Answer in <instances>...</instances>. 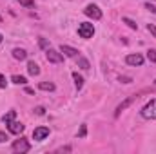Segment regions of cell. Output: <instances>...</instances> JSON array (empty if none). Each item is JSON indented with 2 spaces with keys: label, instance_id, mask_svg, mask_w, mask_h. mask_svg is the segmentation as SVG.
I'll use <instances>...</instances> for the list:
<instances>
[{
  "label": "cell",
  "instance_id": "4fadbf2b",
  "mask_svg": "<svg viewBox=\"0 0 156 154\" xmlns=\"http://www.w3.org/2000/svg\"><path fill=\"white\" fill-rule=\"evenodd\" d=\"M76 64H78V67H80V69H83V71H87V69H89V60H87V58H83V56H80V54L76 56Z\"/></svg>",
  "mask_w": 156,
  "mask_h": 154
},
{
  "label": "cell",
  "instance_id": "7402d4cb",
  "mask_svg": "<svg viewBox=\"0 0 156 154\" xmlns=\"http://www.w3.org/2000/svg\"><path fill=\"white\" fill-rule=\"evenodd\" d=\"M147 31H149V33H151V35H153V37L156 38V26H153V24H149V26H147Z\"/></svg>",
  "mask_w": 156,
  "mask_h": 154
},
{
  "label": "cell",
  "instance_id": "e0dca14e",
  "mask_svg": "<svg viewBox=\"0 0 156 154\" xmlns=\"http://www.w3.org/2000/svg\"><path fill=\"white\" fill-rule=\"evenodd\" d=\"M38 89H42V91H55V83H51V82H40Z\"/></svg>",
  "mask_w": 156,
  "mask_h": 154
},
{
  "label": "cell",
  "instance_id": "277c9868",
  "mask_svg": "<svg viewBox=\"0 0 156 154\" xmlns=\"http://www.w3.org/2000/svg\"><path fill=\"white\" fill-rule=\"evenodd\" d=\"M45 58L51 62V64H62L64 62V54L60 51H55V49H45Z\"/></svg>",
  "mask_w": 156,
  "mask_h": 154
},
{
  "label": "cell",
  "instance_id": "52a82bcc",
  "mask_svg": "<svg viewBox=\"0 0 156 154\" xmlns=\"http://www.w3.org/2000/svg\"><path fill=\"white\" fill-rule=\"evenodd\" d=\"M125 64L127 65H134V67H140V65H144V56L142 54H127L125 56Z\"/></svg>",
  "mask_w": 156,
  "mask_h": 154
},
{
  "label": "cell",
  "instance_id": "f1b7e54d",
  "mask_svg": "<svg viewBox=\"0 0 156 154\" xmlns=\"http://www.w3.org/2000/svg\"><path fill=\"white\" fill-rule=\"evenodd\" d=\"M64 151H66V152H71L73 149H71V147H62V149H58V152H64Z\"/></svg>",
  "mask_w": 156,
  "mask_h": 154
},
{
  "label": "cell",
  "instance_id": "44dd1931",
  "mask_svg": "<svg viewBox=\"0 0 156 154\" xmlns=\"http://www.w3.org/2000/svg\"><path fill=\"white\" fill-rule=\"evenodd\" d=\"M147 58H149V62H156V49H149L147 51Z\"/></svg>",
  "mask_w": 156,
  "mask_h": 154
},
{
  "label": "cell",
  "instance_id": "8fae6325",
  "mask_svg": "<svg viewBox=\"0 0 156 154\" xmlns=\"http://www.w3.org/2000/svg\"><path fill=\"white\" fill-rule=\"evenodd\" d=\"M13 58H15V60H26V58H27L26 49H20V47L13 49Z\"/></svg>",
  "mask_w": 156,
  "mask_h": 154
},
{
  "label": "cell",
  "instance_id": "3957f363",
  "mask_svg": "<svg viewBox=\"0 0 156 154\" xmlns=\"http://www.w3.org/2000/svg\"><path fill=\"white\" fill-rule=\"evenodd\" d=\"M11 149H13V152H29L31 151V145H29V142L26 140V138H20V140H15L13 142V145H11Z\"/></svg>",
  "mask_w": 156,
  "mask_h": 154
},
{
  "label": "cell",
  "instance_id": "603a6c76",
  "mask_svg": "<svg viewBox=\"0 0 156 154\" xmlns=\"http://www.w3.org/2000/svg\"><path fill=\"white\" fill-rule=\"evenodd\" d=\"M40 47H44V49H49V42L45 38H40Z\"/></svg>",
  "mask_w": 156,
  "mask_h": 154
},
{
  "label": "cell",
  "instance_id": "5b68a950",
  "mask_svg": "<svg viewBox=\"0 0 156 154\" xmlns=\"http://www.w3.org/2000/svg\"><path fill=\"white\" fill-rule=\"evenodd\" d=\"M83 13H85L89 18H93V20H100V18H102V11H100V7L94 5V4H89V5L83 9Z\"/></svg>",
  "mask_w": 156,
  "mask_h": 154
},
{
  "label": "cell",
  "instance_id": "9a60e30c",
  "mask_svg": "<svg viewBox=\"0 0 156 154\" xmlns=\"http://www.w3.org/2000/svg\"><path fill=\"white\" fill-rule=\"evenodd\" d=\"M11 82L16 83V85H26V83H27V80L24 76H20V75H13V76H11Z\"/></svg>",
  "mask_w": 156,
  "mask_h": 154
},
{
  "label": "cell",
  "instance_id": "cb8c5ba5",
  "mask_svg": "<svg viewBox=\"0 0 156 154\" xmlns=\"http://www.w3.org/2000/svg\"><path fill=\"white\" fill-rule=\"evenodd\" d=\"M5 85H7L5 76H4V75H0V89H5Z\"/></svg>",
  "mask_w": 156,
  "mask_h": 154
},
{
  "label": "cell",
  "instance_id": "7c38bea8",
  "mask_svg": "<svg viewBox=\"0 0 156 154\" xmlns=\"http://www.w3.org/2000/svg\"><path fill=\"white\" fill-rule=\"evenodd\" d=\"M27 73L31 75V76H37V75H40V67L37 62H29L27 64Z\"/></svg>",
  "mask_w": 156,
  "mask_h": 154
},
{
  "label": "cell",
  "instance_id": "f546056e",
  "mask_svg": "<svg viewBox=\"0 0 156 154\" xmlns=\"http://www.w3.org/2000/svg\"><path fill=\"white\" fill-rule=\"evenodd\" d=\"M26 93H27V94H33V93H35V91H33V89H31V87H26Z\"/></svg>",
  "mask_w": 156,
  "mask_h": 154
},
{
  "label": "cell",
  "instance_id": "83f0119b",
  "mask_svg": "<svg viewBox=\"0 0 156 154\" xmlns=\"http://www.w3.org/2000/svg\"><path fill=\"white\" fill-rule=\"evenodd\" d=\"M120 82H123V83H131V78H127V76H120Z\"/></svg>",
  "mask_w": 156,
  "mask_h": 154
},
{
  "label": "cell",
  "instance_id": "4316f807",
  "mask_svg": "<svg viewBox=\"0 0 156 154\" xmlns=\"http://www.w3.org/2000/svg\"><path fill=\"white\" fill-rule=\"evenodd\" d=\"M5 140H7V134H5V132H2V131H0V143H4V142H5Z\"/></svg>",
  "mask_w": 156,
  "mask_h": 154
},
{
  "label": "cell",
  "instance_id": "d4e9b609",
  "mask_svg": "<svg viewBox=\"0 0 156 154\" xmlns=\"http://www.w3.org/2000/svg\"><path fill=\"white\" fill-rule=\"evenodd\" d=\"M35 113H37L38 116H42L44 113H45V107H42V105H40V107H37V109H35Z\"/></svg>",
  "mask_w": 156,
  "mask_h": 154
},
{
  "label": "cell",
  "instance_id": "1f68e13d",
  "mask_svg": "<svg viewBox=\"0 0 156 154\" xmlns=\"http://www.w3.org/2000/svg\"><path fill=\"white\" fill-rule=\"evenodd\" d=\"M0 22H2V16H0Z\"/></svg>",
  "mask_w": 156,
  "mask_h": 154
},
{
  "label": "cell",
  "instance_id": "4dcf8cb0",
  "mask_svg": "<svg viewBox=\"0 0 156 154\" xmlns=\"http://www.w3.org/2000/svg\"><path fill=\"white\" fill-rule=\"evenodd\" d=\"M0 44H2V35H0Z\"/></svg>",
  "mask_w": 156,
  "mask_h": 154
},
{
  "label": "cell",
  "instance_id": "8992f818",
  "mask_svg": "<svg viewBox=\"0 0 156 154\" xmlns=\"http://www.w3.org/2000/svg\"><path fill=\"white\" fill-rule=\"evenodd\" d=\"M134 100H138V94H133V96L125 98V100H123V102H122V103L116 107V111H115V118H118V116L122 114V111H125V109H127V107H129V105L134 102Z\"/></svg>",
  "mask_w": 156,
  "mask_h": 154
},
{
  "label": "cell",
  "instance_id": "d6986e66",
  "mask_svg": "<svg viewBox=\"0 0 156 154\" xmlns=\"http://www.w3.org/2000/svg\"><path fill=\"white\" fill-rule=\"evenodd\" d=\"M85 134H87V125L82 123L80 125V131H78V138H85Z\"/></svg>",
  "mask_w": 156,
  "mask_h": 154
},
{
  "label": "cell",
  "instance_id": "484cf974",
  "mask_svg": "<svg viewBox=\"0 0 156 154\" xmlns=\"http://www.w3.org/2000/svg\"><path fill=\"white\" fill-rule=\"evenodd\" d=\"M145 9H149L151 13H156V7L153 5V4H145Z\"/></svg>",
  "mask_w": 156,
  "mask_h": 154
},
{
  "label": "cell",
  "instance_id": "2e32d148",
  "mask_svg": "<svg viewBox=\"0 0 156 154\" xmlns=\"http://www.w3.org/2000/svg\"><path fill=\"white\" fill-rule=\"evenodd\" d=\"M73 80H75V85H76V91H80L83 87V78L80 76L78 73H73Z\"/></svg>",
  "mask_w": 156,
  "mask_h": 154
},
{
  "label": "cell",
  "instance_id": "ac0fdd59",
  "mask_svg": "<svg viewBox=\"0 0 156 154\" xmlns=\"http://www.w3.org/2000/svg\"><path fill=\"white\" fill-rule=\"evenodd\" d=\"M122 22H123V24H127V26H129L131 29H138V24H136L134 20H131V18H127V16H123V18H122Z\"/></svg>",
  "mask_w": 156,
  "mask_h": 154
},
{
  "label": "cell",
  "instance_id": "5bb4252c",
  "mask_svg": "<svg viewBox=\"0 0 156 154\" xmlns=\"http://www.w3.org/2000/svg\"><path fill=\"white\" fill-rule=\"evenodd\" d=\"M15 118H16V111H9L7 114H4V116H2V121H4V123L7 125V123H11V121H13Z\"/></svg>",
  "mask_w": 156,
  "mask_h": 154
},
{
  "label": "cell",
  "instance_id": "ffe728a7",
  "mask_svg": "<svg viewBox=\"0 0 156 154\" xmlns=\"http://www.w3.org/2000/svg\"><path fill=\"white\" fill-rule=\"evenodd\" d=\"M16 2H18L20 5H24V7H33V5H35L33 0H16Z\"/></svg>",
  "mask_w": 156,
  "mask_h": 154
},
{
  "label": "cell",
  "instance_id": "30bf717a",
  "mask_svg": "<svg viewBox=\"0 0 156 154\" xmlns=\"http://www.w3.org/2000/svg\"><path fill=\"white\" fill-rule=\"evenodd\" d=\"M7 129H9V132L11 134H20V132H24V123H20V121H11V123H7Z\"/></svg>",
  "mask_w": 156,
  "mask_h": 154
},
{
  "label": "cell",
  "instance_id": "6da1fadb",
  "mask_svg": "<svg viewBox=\"0 0 156 154\" xmlns=\"http://www.w3.org/2000/svg\"><path fill=\"white\" fill-rule=\"evenodd\" d=\"M140 114H142V118H145V120H154L156 118V98H153L151 102H147L142 107Z\"/></svg>",
  "mask_w": 156,
  "mask_h": 154
},
{
  "label": "cell",
  "instance_id": "7a4b0ae2",
  "mask_svg": "<svg viewBox=\"0 0 156 154\" xmlns=\"http://www.w3.org/2000/svg\"><path fill=\"white\" fill-rule=\"evenodd\" d=\"M93 35H94V26L93 24H87V22H83V24H80L78 26V37L80 38H93Z\"/></svg>",
  "mask_w": 156,
  "mask_h": 154
},
{
  "label": "cell",
  "instance_id": "9c48e42d",
  "mask_svg": "<svg viewBox=\"0 0 156 154\" xmlns=\"http://www.w3.org/2000/svg\"><path fill=\"white\" fill-rule=\"evenodd\" d=\"M60 53L64 54V56H69V58H76L78 56V49L75 47H71V45H60Z\"/></svg>",
  "mask_w": 156,
  "mask_h": 154
},
{
  "label": "cell",
  "instance_id": "ba28073f",
  "mask_svg": "<svg viewBox=\"0 0 156 154\" xmlns=\"http://www.w3.org/2000/svg\"><path fill=\"white\" fill-rule=\"evenodd\" d=\"M47 136H49V127H37V129L33 131V138H35L37 142L45 140Z\"/></svg>",
  "mask_w": 156,
  "mask_h": 154
}]
</instances>
